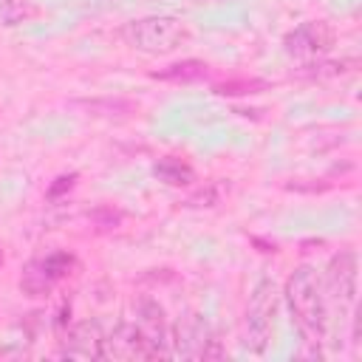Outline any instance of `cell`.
<instances>
[{"label": "cell", "instance_id": "13", "mask_svg": "<svg viewBox=\"0 0 362 362\" xmlns=\"http://www.w3.org/2000/svg\"><path fill=\"white\" fill-rule=\"evenodd\" d=\"M272 82L269 79H257V76H240V79H223V82H215L212 85V93L215 96H252V93H260V90H269Z\"/></svg>", "mask_w": 362, "mask_h": 362}, {"label": "cell", "instance_id": "7", "mask_svg": "<svg viewBox=\"0 0 362 362\" xmlns=\"http://www.w3.org/2000/svg\"><path fill=\"white\" fill-rule=\"evenodd\" d=\"M334 42H337V31L325 20H305L283 37L286 54L294 59H305V62L328 54L334 48Z\"/></svg>", "mask_w": 362, "mask_h": 362}, {"label": "cell", "instance_id": "3", "mask_svg": "<svg viewBox=\"0 0 362 362\" xmlns=\"http://www.w3.org/2000/svg\"><path fill=\"white\" fill-rule=\"evenodd\" d=\"M274 308H277V291L272 277H257L246 311H243V345L252 354H263L272 342V325H274Z\"/></svg>", "mask_w": 362, "mask_h": 362}, {"label": "cell", "instance_id": "12", "mask_svg": "<svg viewBox=\"0 0 362 362\" xmlns=\"http://www.w3.org/2000/svg\"><path fill=\"white\" fill-rule=\"evenodd\" d=\"M153 175H156L158 181H164L167 187H189V184L195 181V170H192L187 161L175 158V156L158 158V161L153 164Z\"/></svg>", "mask_w": 362, "mask_h": 362}, {"label": "cell", "instance_id": "15", "mask_svg": "<svg viewBox=\"0 0 362 362\" xmlns=\"http://www.w3.org/2000/svg\"><path fill=\"white\" fill-rule=\"evenodd\" d=\"M37 14V6L31 0H0V23L3 25H20Z\"/></svg>", "mask_w": 362, "mask_h": 362}, {"label": "cell", "instance_id": "10", "mask_svg": "<svg viewBox=\"0 0 362 362\" xmlns=\"http://www.w3.org/2000/svg\"><path fill=\"white\" fill-rule=\"evenodd\" d=\"M136 325L139 331L150 339V345L158 351V356H170V331H167V320H164V308L156 297L144 294L136 300Z\"/></svg>", "mask_w": 362, "mask_h": 362}, {"label": "cell", "instance_id": "4", "mask_svg": "<svg viewBox=\"0 0 362 362\" xmlns=\"http://www.w3.org/2000/svg\"><path fill=\"white\" fill-rule=\"evenodd\" d=\"M170 354L181 359H218L223 356L218 339L209 334V325L201 314H184L173 325L170 334Z\"/></svg>", "mask_w": 362, "mask_h": 362}, {"label": "cell", "instance_id": "14", "mask_svg": "<svg viewBox=\"0 0 362 362\" xmlns=\"http://www.w3.org/2000/svg\"><path fill=\"white\" fill-rule=\"evenodd\" d=\"M74 105H79V107H85L88 113H93V116H124V113H133L136 110V102H130V99H113V96H105V99H79V102H74Z\"/></svg>", "mask_w": 362, "mask_h": 362}, {"label": "cell", "instance_id": "2", "mask_svg": "<svg viewBox=\"0 0 362 362\" xmlns=\"http://www.w3.org/2000/svg\"><path fill=\"white\" fill-rule=\"evenodd\" d=\"M119 37L141 54H170L189 40V28L175 17H141L124 23Z\"/></svg>", "mask_w": 362, "mask_h": 362}, {"label": "cell", "instance_id": "5", "mask_svg": "<svg viewBox=\"0 0 362 362\" xmlns=\"http://www.w3.org/2000/svg\"><path fill=\"white\" fill-rule=\"evenodd\" d=\"M356 277H359V257L354 249H339L328 260L325 272V300H331L342 317L354 314L356 305Z\"/></svg>", "mask_w": 362, "mask_h": 362}, {"label": "cell", "instance_id": "8", "mask_svg": "<svg viewBox=\"0 0 362 362\" xmlns=\"http://www.w3.org/2000/svg\"><path fill=\"white\" fill-rule=\"evenodd\" d=\"M59 354L68 359H105V331L96 320H82L65 328Z\"/></svg>", "mask_w": 362, "mask_h": 362}, {"label": "cell", "instance_id": "19", "mask_svg": "<svg viewBox=\"0 0 362 362\" xmlns=\"http://www.w3.org/2000/svg\"><path fill=\"white\" fill-rule=\"evenodd\" d=\"M218 201H221V187H218V184H209L206 189L189 195L184 204H187V206H215Z\"/></svg>", "mask_w": 362, "mask_h": 362}, {"label": "cell", "instance_id": "20", "mask_svg": "<svg viewBox=\"0 0 362 362\" xmlns=\"http://www.w3.org/2000/svg\"><path fill=\"white\" fill-rule=\"evenodd\" d=\"M0 263H3V252H0Z\"/></svg>", "mask_w": 362, "mask_h": 362}, {"label": "cell", "instance_id": "17", "mask_svg": "<svg viewBox=\"0 0 362 362\" xmlns=\"http://www.w3.org/2000/svg\"><path fill=\"white\" fill-rule=\"evenodd\" d=\"M88 221L99 229V232H107V229H116L122 221H124V212L122 209H113V206H96L88 212Z\"/></svg>", "mask_w": 362, "mask_h": 362}, {"label": "cell", "instance_id": "6", "mask_svg": "<svg viewBox=\"0 0 362 362\" xmlns=\"http://www.w3.org/2000/svg\"><path fill=\"white\" fill-rule=\"evenodd\" d=\"M74 255L71 252H48L42 257H34L25 263L23 274H20V291L28 297H45L51 294V288L65 280L74 269Z\"/></svg>", "mask_w": 362, "mask_h": 362}, {"label": "cell", "instance_id": "16", "mask_svg": "<svg viewBox=\"0 0 362 362\" xmlns=\"http://www.w3.org/2000/svg\"><path fill=\"white\" fill-rule=\"evenodd\" d=\"M351 65H356V59H345V62H317V59H311L300 68V76H305V79H331V76H339V74L351 71Z\"/></svg>", "mask_w": 362, "mask_h": 362}, {"label": "cell", "instance_id": "9", "mask_svg": "<svg viewBox=\"0 0 362 362\" xmlns=\"http://www.w3.org/2000/svg\"><path fill=\"white\" fill-rule=\"evenodd\" d=\"M105 359H158V351L136 322H124L105 337Z\"/></svg>", "mask_w": 362, "mask_h": 362}, {"label": "cell", "instance_id": "1", "mask_svg": "<svg viewBox=\"0 0 362 362\" xmlns=\"http://www.w3.org/2000/svg\"><path fill=\"white\" fill-rule=\"evenodd\" d=\"M286 300L300 337L320 356V345L328 339V300H325L317 269L297 266L286 280Z\"/></svg>", "mask_w": 362, "mask_h": 362}, {"label": "cell", "instance_id": "18", "mask_svg": "<svg viewBox=\"0 0 362 362\" xmlns=\"http://www.w3.org/2000/svg\"><path fill=\"white\" fill-rule=\"evenodd\" d=\"M76 178H79V173H62V175H57V178L51 181V187H48L45 198H48V201H59L65 192H71V189H74Z\"/></svg>", "mask_w": 362, "mask_h": 362}, {"label": "cell", "instance_id": "11", "mask_svg": "<svg viewBox=\"0 0 362 362\" xmlns=\"http://www.w3.org/2000/svg\"><path fill=\"white\" fill-rule=\"evenodd\" d=\"M206 76H209V65L204 59H181V62H173V65L150 74V79L173 82V85H192V82H201Z\"/></svg>", "mask_w": 362, "mask_h": 362}]
</instances>
